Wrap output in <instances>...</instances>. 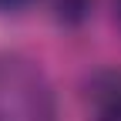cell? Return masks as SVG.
<instances>
[{
  "label": "cell",
  "mask_w": 121,
  "mask_h": 121,
  "mask_svg": "<svg viewBox=\"0 0 121 121\" xmlns=\"http://www.w3.org/2000/svg\"><path fill=\"white\" fill-rule=\"evenodd\" d=\"M0 121H54V104L40 71L20 60L0 64Z\"/></svg>",
  "instance_id": "cell-1"
},
{
  "label": "cell",
  "mask_w": 121,
  "mask_h": 121,
  "mask_svg": "<svg viewBox=\"0 0 121 121\" xmlns=\"http://www.w3.org/2000/svg\"><path fill=\"white\" fill-rule=\"evenodd\" d=\"M91 121H121V71H98L87 84Z\"/></svg>",
  "instance_id": "cell-2"
},
{
  "label": "cell",
  "mask_w": 121,
  "mask_h": 121,
  "mask_svg": "<svg viewBox=\"0 0 121 121\" xmlns=\"http://www.w3.org/2000/svg\"><path fill=\"white\" fill-rule=\"evenodd\" d=\"M87 7H91V0H54V10H57V17L64 24L84 20L87 17Z\"/></svg>",
  "instance_id": "cell-3"
},
{
  "label": "cell",
  "mask_w": 121,
  "mask_h": 121,
  "mask_svg": "<svg viewBox=\"0 0 121 121\" xmlns=\"http://www.w3.org/2000/svg\"><path fill=\"white\" fill-rule=\"evenodd\" d=\"M34 0H0V7L4 10H24V7H30Z\"/></svg>",
  "instance_id": "cell-4"
},
{
  "label": "cell",
  "mask_w": 121,
  "mask_h": 121,
  "mask_svg": "<svg viewBox=\"0 0 121 121\" xmlns=\"http://www.w3.org/2000/svg\"><path fill=\"white\" fill-rule=\"evenodd\" d=\"M114 10H118V20H121V0H114Z\"/></svg>",
  "instance_id": "cell-5"
}]
</instances>
